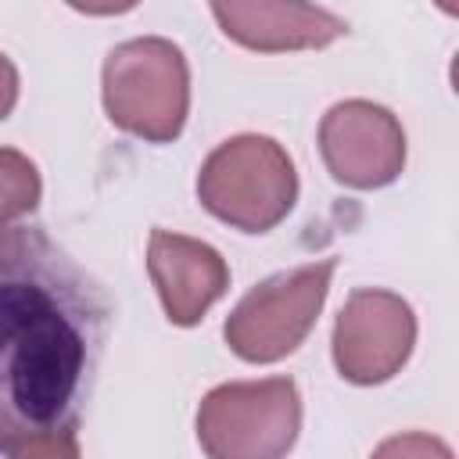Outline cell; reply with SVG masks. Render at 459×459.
<instances>
[{
    "label": "cell",
    "mask_w": 459,
    "mask_h": 459,
    "mask_svg": "<svg viewBox=\"0 0 459 459\" xmlns=\"http://www.w3.org/2000/svg\"><path fill=\"white\" fill-rule=\"evenodd\" d=\"M111 319L104 283L39 222L0 230V452L79 430Z\"/></svg>",
    "instance_id": "1"
},
{
    "label": "cell",
    "mask_w": 459,
    "mask_h": 459,
    "mask_svg": "<svg viewBox=\"0 0 459 459\" xmlns=\"http://www.w3.org/2000/svg\"><path fill=\"white\" fill-rule=\"evenodd\" d=\"M108 118L147 143H172L190 111L186 54L165 36L126 39L108 50L100 68Z\"/></svg>",
    "instance_id": "2"
},
{
    "label": "cell",
    "mask_w": 459,
    "mask_h": 459,
    "mask_svg": "<svg viewBox=\"0 0 459 459\" xmlns=\"http://www.w3.org/2000/svg\"><path fill=\"white\" fill-rule=\"evenodd\" d=\"M197 201L240 233H269L298 201L294 161L273 136L240 133L222 140L197 172Z\"/></svg>",
    "instance_id": "3"
},
{
    "label": "cell",
    "mask_w": 459,
    "mask_h": 459,
    "mask_svg": "<svg viewBox=\"0 0 459 459\" xmlns=\"http://www.w3.org/2000/svg\"><path fill=\"white\" fill-rule=\"evenodd\" d=\"M301 430V394L290 377L230 380L197 405V441L208 459H283Z\"/></svg>",
    "instance_id": "4"
},
{
    "label": "cell",
    "mask_w": 459,
    "mask_h": 459,
    "mask_svg": "<svg viewBox=\"0 0 459 459\" xmlns=\"http://www.w3.org/2000/svg\"><path fill=\"white\" fill-rule=\"evenodd\" d=\"M337 258L283 269L255 283L226 316L222 337L244 362H276L290 355L319 319Z\"/></svg>",
    "instance_id": "5"
},
{
    "label": "cell",
    "mask_w": 459,
    "mask_h": 459,
    "mask_svg": "<svg viewBox=\"0 0 459 459\" xmlns=\"http://www.w3.org/2000/svg\"><path fill=\"white\" fill-rule=\"evenodd\" d=\"M416 344V316L405 298L359 287L341 305L333 326V366L348 384H384L391 380L412 355Z\"/></svg>",
    "instance_id": "6"
},
{
    "label": "cell",
    "mask_w": 459,
    "mask_h": 459,
    "mask_svg": "<svg viewBox=\"0 0 459 459\" xmlns=\"http://www.w3.org/2000/svg\"><path fill=\"white\" fill-rule=\"evenodd\" d=\"M326 172L351 190H380L405 169L402 122L373 100H341L319 122Z\"/></svg>",
    "instance_id": "7"
},
{
    "label": "cell",
    "mask_w": 459,
    "mask_h": 459,
    "mask_svg": "<svg viewBox=\"0 0 459 459\" xmlns=\"http://www.w3.org/2000/svg\"><path fill=\"white\" fill-rule=\"evenodd\" d=\"M147 273L172 326H197L230 290V265L212 244L161 226L147 240Z\"/></svg>",
    "instance_id": "8"
},
{
    "label": "cell",
    "mask_w": 459,
    "mask_h": 459,
    "mask_svg": "<svg viewBox=\"0 0 459 459\" xmlns=\"http://www.w3.org/2000/svg\"><path fill=\"white\" fill-rule=\"evenodd\" d=\"M219 29L258 54L319 50L348 32V22L316 4H212Z\"/></svg>",
    "instance_id": "9"
},
{
    "label": "cell",
    "mask_w": 459,
    "mask_h": 459,
    "mask_svg": "<svg viewBox=\"0 0 459 459\" xmlns=\"http://www.w3.org/2000/svg\"><path fill=\"white\" fill-rule=\"evenodd\" d=\"M43 197L39 169L14 147H0V230L36 212Z\"/></svg>",
    "instance_id": "10"
},
{
    "label": "cell",
    "mask_w": 459,
    "mask_h": 459,
    "mask_svg": "<svg viewBox=\"0 0 459 459\" xmlns=\"http://www.w3.org/2000/svg\"><path fill=\"white\" fill-rule=\"evenodd\" d=\"M369 459H452V448L423 430H405L394 437H384Z\"/></svg>",
    "instance_id": "11"
},
{
    "label": "cell",
    "mask_w": 459,
    "mask_h": 459,
    "mask_svg": "<svg viewBox=\"0 0 459 459\" xmlns=\"http://www.w3.org/2000/svg\"><path fill=\"white\" fill-rule=\"evenodd\" d=\"M7 459H79V437L75 434H43L18 441L4 452Z\"/></svg>",
    "instance_id": "12"
},
{
    "label": "cell",
    "mask_w": 459,
    "mask_h": 459,
    "mask_svg": "<svg viewBox=\"0 0 459 459\" xmlns=\"http://www.w3.org/2000/svg\"><path fill=\"white\" fill-rule=\"evenodd\" d=\"M18 104V68L7 54H0V122L14 111Z\"/></svg>",
    "instance_id": "13"
}]
</instances>
